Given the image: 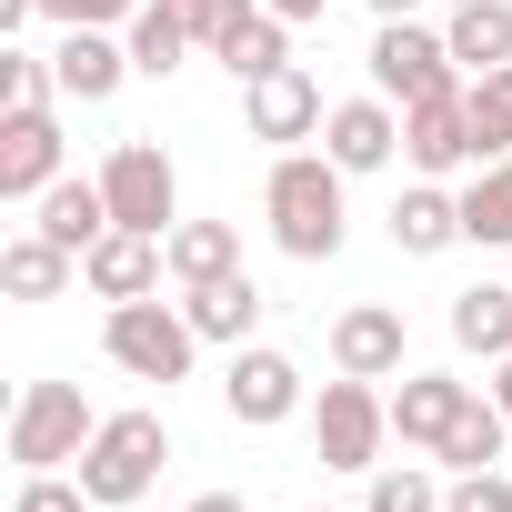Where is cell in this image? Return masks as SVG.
I'll return each instance as SVG.
<instances>
[{
    "label": "cell",
    "mask_w": 512,
    "mask_h": 512,
    "mask_svg": "<svg viewBox=\"0 0 512 512\" xmlns=\"http://www.w3.org/2000/svg\"><path fill=\"white\" fill-rule=\"evenodd\" d=\"M342 161L332 151H282L272 181H262V211H272V241L292 251V262H332L342 231H352V201H342Z\"/></svg>",
    "instance_id": "obj_1"
},
{
    "label": "cell",
    "mask_w": 512,
    "mask_h": 512,
    "mask_svg": "<svg viewBox=\"0 0 512 512\" xmlns=\"http://www.w3.org/2000/svg\"><path fill=\"white\" fill-rule=\"evenodd\" d=\"M161 462H171L161 412H101V432H91V452H81V492H91L101 512H131V502L161 492Z\"/></svg>",
    "instance_id": "obj_2"
},
{
    "label": "cell",
    "mask_w": 512,
    "mask_h": 512,
    "mask_svg": "<svg viewBox=\"0 0 512 512\" xmlns=\"http://www.w3.org/2000/svg\"><path fill=\"white\" fill-rule=\"evenodd\" d=\"M101 352L131 372V382H191V352H201V332H191V312L181 302H111V322H101Z\"/></svg>",
    "instance_id": "obj_3"
},
{
    "label": "cell",
    "mask_w": 512,
    "mask_h": 512,
    "mask_svg": "<svg viewBox=\"0 0 512 512\" xmlns=\"http://www.w3.org/2000/svg\"><path fill=\"white\" fill-rule=\"evenodd\" d=\"M91 432H101V412H91L81 382H31V392L11 402V462H21V472H61V462H81Z\"/></svg>",
    "instance_id": "obj_4"
},
{
    "label": "cell",
    "mask_w": 512,
    "mask_h": 512,
    "mask_svg": "<svg viewBox=\"0 0 512 512\" xmlns=\"http://www.w3.org/2000/svg\"><path fill=\"white\" fill-rule=\"evenodd\" d=\"M312 442H322V472H382L392 392H382V382H362V372L322 382V402H312Z\"/></svg>",
    "instance_id": "obj_5"
},
{
    "label": "cell",
    "mask_w": 512,
    "mask_h": 512,
    "mask_svg": "<svg viewBox=\"0 0 512 512\" xmlns=\"http://www.w3.org/2000/svg\"><path fill=\"white\" fill-rule=\"evenodd\" d=\"M362 61H372V91H382V101H402V111H412V101H432V91H462L452 41H442V31H422V21H382Z\"/></svg>",
    "instance_id": "obj_6"
},
{
    "label": "cell",
    "mask_w": 512,
    "mask_h": 512,
    "mask_svg": "<svg viewBox=\"0 0 512 512\" xmlns=\"http://www.w3.org/2000/svg\"><path fill=\"white\" fill-rule=\"evenodd\" d=\"M101 191H111V221L121 231H171L181 221V171H171L161 141H121L101 161Z\"/></svg>",
    "instance_id": "obj_7"
},
{
    "label": "cell",
    "mask_w": 512,
    "mask_h": 512,
    "mask_svg": "<svg viewBox=\"0 0 512 512\" xmlns=\"http://www.w3.org/2000/svg\"><path fill=\"white\" fill-rule=\"evenodd\" d=\"M221 412H231L241 432H282V422L302 412V362L272 352V342H241L231 372H221Z\"/></svg>",
    "instance_id": "obj_8"
},
{
    "label": "cell",
    "mask_w": 512,
    "mask_h": 512,
    "mask_svg": "<svg viewBox=\"0 0 512 512\" xmlns=\"http://www.w3.org/2000/svg\"><path fill=\"white\" fill-rule=\"evenodd\" d=\"M402 161L422 181H452V171H482V141H472V81L462 91H432L402 111Z\"/></svg>",
    "instance_id": "obj_9"
},
{
    "label": "cell",
    "mask_w": 512,
    "mask_h": 512,
    "mask_svg": "<svg viewBox=\"0 0 512 512\" xmlns=\"http://www.w3.org/2000/svg\"><path fill=\"white\" fill-rule=\"evenodd\" d=\"M332 111H322V81L302 71V61H282L272 81H241V131L251 141H272V151H292V141H312Z\"/></svg>",
    "instance_id": "obj_10"
},
{
    "label": "cell",
    "mask_w": 512,
    "mask_h": 512,
    "mask_svg": "<svg viewBox=\"0 0 512 512\" xmlns=\"http://www.w3.org/2000/svg\"><path fill=\"white\" fill-rule=\"evenodd\" d=\"M161 272H171V251H161V231H101L91 251H81V282L101 292V302H151L161 292Z\"/></svg>",
    "instance_id": "obj_11"
},
{
    "label": "cell",
    "mask_w": 512,
    "mask_h": 512,
    "mask_svg": "<svg viewBox=\"0 0 512 512\" xmlns=\"http://www.w3.org/2000/svg\"><path fill=\"white\" fill-rule=\"evenodd\" d=\"M322 151H332L342 171H382V161L402 151V101H382V91H362V101H332V121H322Z\"/></svg>",
    "instance_id": "obj_12"
},
{
    "label": "cell",
    "mask_w": 512,
    "mask_h": 512,
    "mask_svg": "<svg viewBox=\"0 0 512 512\" xmlns=\"http://www.w3.org/2000/svg\"><path fill=\"white\" fill-rule=\"evenodd\" d=\"M402 352H412V332H402V312H392V302H352V312L332 322V372L392 382V372H402Z\"/></svg>",
    "instance_id": "obj_13"
},
{
    "label": "cell",
    "mask_w": 512,
    "mask_h": 512,
    "mask_svg": "<svg viewBox=\"0 0 512 512\" xmlns=\"http://www.w3.org/2000/svg\"><path fill=\"white\" fill-rule=\"evenodd\" d=\"M61 181V121L51 111H11L0 121V201H41Z\"/></svg>",
    "instance_id": "obj_14"
},
{
    "label": "cell",
    "mask_w": 512,
    "mask_h": 512,
    "mask_svg": "<svg viewBox=\"0 0 512 512\" xmlns=\"http://www.w3.org/2000/svg\"><path fill=\"white\" fill-rule=\"evenodd\" d=\"M462 402H472V382H452V372H402V392H392V442H402V452H442V432L462 422Z\"/></svg>",
    "instance_id": "obj_15"
},
{
    "label": "cell",
    "mask_w": 512,
    "mask_h": 512,
    "mask_svg": "<svg viewBox=\"0 0 512 512\" xmlns=\"http://www.w3.org/2000/svg\"><path fill=\"white\" fill-rule=\"evenodd\" d=\"M81 282V251H61L51 231H11V241H0V292H11V302H61Z\"/></svg>",
    "instance_id": "obj_16"
},
{
    "label": "cell",
    "mask_w": 512,
    "mask_h": 512,
    "mask_svg": "<svg viewBox=\"0 0 512 512\" xmlns=\"http://www.w3.org/2000/svg\"><path fill=\"white\" fill-rule=\"evenodd\" d=\"M51 71H61V101H111L131 81V41L121 31H61Z\"/></svg>",
    "instance_id": "obj_17"
},
{
    "label": "cell",
    "mask_w": 512,
    "mask_h": 512,
    "mask_svg": "<svg viewBox=\"0 0 512 512\" xmlns=\"http://www.w3.org/2000/svg\"><path fill=\"white\" fill-rule=\"evenodd\" d=\"M181 312H191V332L201 342H251V332H262V282H251V272H221V282H191L181 292Z\"/></svg>",
    "instance_id": "obj_18"
},
{
    "label": "cell",
    "mask_w": 512,
    "mask_h": 512,
    "mask_svg": "<svg viewBox=\"0 0 512 512\" xmlns=\"http://www.w3.org/2000/svg\"><path fill=\"white\" fill-rule=\"evenodd\" d=\"M31 211H41L31 231H51L61 251H91V241L111 231V191H101V171H91V181H71V171H61V181H51V191H41Z\"/></svg>",
    "instance_id": "obj_19"
},
{
    "label": "cell",
    "mask_w": 512,
    "mask_h": 512,
    "mask_svg": "<svg viewBox=\"0 0 512 512\" xmlns=\"http://www.w3.org/2000/svg\"><path fill=\"white\" fill-rule=\"evenodd\" d=\"M442 41H452L462 81L502 71V61H512V0H452V21H442Z\"/></svg>",
    "instance_id": "obj_20"
},
{
    "label": "cell",
    "mask_w": 512,
    "mask_h": 512,
    "mask_svg": "<svg viewBox=\"0 0 512 512\" xmlns=\"http://www.w3.org/2000/svg\"><path fill=\"white\" fill-rule=\"evenodd\" d=\"M392 241L412 251V262L452 251V241H462V191H442V181H412V191L392 201Z\"/></svg>",
    "instance_id": "obj_21"
},
{
    "label": "cell",
    "mask_w": 512,
    "mask_h": 512,
    "mask_svg": "<svg viewBox=\"0 0 512 512\" xmlns=\"http://www.w3.org/2000/svg\"><path fill=\"white\" fill-rule=\"evenodd\" d=\"M211 61H221L231 81H272V71L292 61V21H282L272 0H262V11H241V21L221 31V51H211Z\"/></svg>",
    "instance_id": "obj_22"
},
{
    "label": "cell",
    "mask_w": 512,
    "mask_h": 512,
    "mask_svg": "<svg viewBox=\"0 0 512 512\" xmlns=\"http://www.w3.org/2000/svg\"><path fill=\"white\" fill-rule=\"evenodd\" d=\"M161 251H171V282H181V292H191V282L241 272V231H231V221H171V231H161Z\"/></svg>",
    "instance_id": "obj_23"
},
{
    "label": "cell",
    "mask_w": 512,
    "mask_h": 512,
    "mask_svg": "<svg viewBox=\"0 0 512 512\" xmlns=\"http://www.w3.org/2000/svg\"><path fill=\"white\" fill-rule=\"evenodd\" d=\"M121 41H131V71H141V81H171V71H181V61L201 51V41H191V21L171 11V0H141Z\"/></svg>",
    "instance_id": "obj_24"
},
{
    "label": "cell",
    "mask_w": 512,
    "mask_h": 512,
    "mask_svg": "<svg viewBox=\"0 0 512 512\" xmlns=\"http://www.w3.org/2000/svg\"><path fill=\"white\" fill-rule=\"evenodd\" d=\"M502 432H512V412H502L492 392H472V402H462V422L442 432V452H432V462H442V472H492V462H502Z\"/></svg>",
    "instance_id": "obj_25"
},
{
    "label": "cell",
    "mask_w": 512,
    "mask_h": 512,
    "mask_svg": "<svg viewBox=\"0 0 512 512\" xmlns=\"http://www.w3.org/2000/svg\"><path fill=\"white\" fill-rule=\"evenodd\" d=\"M452 342L482 352V362H502V352H512V282H472V292H452Z\"/></svg>",
    "instance_id": "obj_26"
},
{
    "label": "cell",
    "mask_w": 512,
    "mask_h": 512,
    "mask_svg": "<svg viewBox=\"0 0 512 512\" xmlns=\"http://www.w3.org/2000/svg\"><path fill=\"white\" fill-rule=\"evenodd\" d=\"M462 241L512 251V151H502V161H482V171L462 181Z\"/></svg>",
    "instance_id": "obj_27"
},
{
    "label": "cell",
    "mask_w": 512,
    "mask_h": 512,
    "mask_svg": "<svg viewBox=\"0 0 512 512\" xmlns=\"http://www.w3.org/2000/svg\"><path fill=\"white\" fill-rule=\"evenodd\" d=\"M372 492H362V512H452V482H432L422 462H382V472H362Z\"/></svg>",
    "instance_id": "obj_28"
},
{
    "label": "cell",
    "mask_w": 512,
    "mask_h": 512,
    "mask_svg": "<svg viewBox=\"0 0 512 512\" xmlns=\"http://www.w3.org/2000/svg\"><path fill=\"white\" fill-rule=\"evenodd\" d=\"M472 141H482V161H502V151H512V61L472 81Z\"/></svg>",
    "instance_id": "obj_29"
},
{
    "label": "cell",
    "mask_w": 512,
    "mask_h": 512,
    "mask_svg": "<svg viewBox=\"0 0 512 512\" xmlns=\"http://www.w3.org/2000/svg\"><path fill=\"white\" fill-rule=\"evenodd\" d=\"M51 91H61V71L41 61V51H0V101H11V111H51Z\"/></svg>",
    "instance_id": "obj_30"
},
{
    "label": "cell",
    "mask_w": 512,
    "mask_h": 512,
    "mask_svg": "<svg viewBox=\"0 0 512 512\" xmlns=\"http://www.w3.org/2000/svg\"><path fill=\"white\" fill-rule=\"evenodd\" d=\"M11 512H101L91 492H81V472L61 482V472H21V492H11Z\"/></svg>",
    "instance_id": "obj_31"
},
{
    "label": "cell",
    "mask_w": 512,
    "mask_h": 512,
    "mask_svg": "<svg viewBox=\"0 0 512 512\" xmlns=\"http://www.w3.org/2000/svg\"><path fill=\"white\" fill-rule=\"evenodd\" d=\"M131 11L141 0H41V21H61V31H131Z\"/></svg>",
    "instance_id": "obj_32"
},
{
    "label": "cell",
    "mask_w": 512,
    "mask_h": 512,
    "mask_svg": "<svg viewBox=\"0 0 512 512\" xmlns=\"http://www.w3.org/2000/svg\"><path fill=\"white\" fill-rule=\"evenodd\" d=\"M171 11L191 21V41H201V51H221V31H231L241 11H262V0H171Z\"/></svg>",
    "instance_id": "obj_33"
},
{
    "label": "cell",
    "mask_w": 512,
    "mask_h": 512,
    "mask_svg": "<svg viewBox=\"0 0 512 512\" xmlns=\"http://www.w3.org/2000/svg\"><path fill=\"white\" fill-rule=\"evenodd\" d=\"M452 512H512V482H502V462H492V472H452Z\"/></svg>",
    "instance_id": "obj_34"
},
{
    "label": "cell",
    "mask_w": 512,
    "mask_h": 512,
    "mask_svg": "<svg viewBox=\"0 0 512 512\" xmlns=\"http://www.w3.org/2000/svg\"><path fill=\"white\" fill-rule=\"evenodd\" d=\"M272 11H282V21L302 31V21H322V11H332V0H272Z\"/></svg>",
    "instance_id": "obj_35"
},
{
    "label": "cell",
    "mask_w": 512,
    "mask_h": 512,
    "mask_svg": "<svg viewBox=\"0 0 512 512\" xmlns=\"http://www.w3.org/2000/svg\"><path fill=\"white\" fill-rule=\"evenodd\" d=\"M181 512H251L241 492H201V502H181Z\"/></svg>",
    "instance_id": "obj_36"
},
{
    "label": "cell",
    "mask_w": 512,
    "mask_h": 512,
    "mask_svg": "<svg viewBox=\"0 0 512 512\" xmlns=\"http://www.w3.org/2000/svg\"><path fill=\"white\" fill-rule=\"evenodd\" d=\"M492 402H502V412H512V352H502V362H492Z\"/></svg>",
    "instance_id": "obj_37"
},
{
    "label": "cell",
    "mask_w": 512,
    "mask_h": 512,
    "mask_svg": "<svg viewBox=\"0 0 512 512\" xmlns=\"http://www.w3.org/2000/svg\"><path fill=\"white\" fill-rule=\"evenodd\" d=\"M422 11V0H372V21H412Z\"/></svg>",
    "instance_id": "obj_38"
},
{
    "label": "cell",
    "mask_w": 512,
    "mask_h": 512,
    "mask_svg": "<svg viewBox=\"0 0 512 512\" xmlns=\"http://www.w3.org/2000/svg\"><path fill=\"white\" fill-rule=\"evenodd\" d=\"M442 11H452V0H442Z\"/></svg>",
    "instance_id": "obj_39"
},
{
    "label": "cell",
    "mask_w": 512,
    "mask_h": 512,
    "mask_svg": "<svg viewBox=\"0 0 512 512\" xmlns=\"http://www.w3.org/2000/svg\"><path fill=\"white\" fill-rule=\"evenodd\" d=\"M312 512H322V502H312Z\"/></svg>",
    "instance_id": "obj_40"
}]
</instances>
